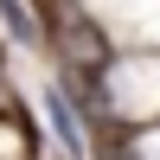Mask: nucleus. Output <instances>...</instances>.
Here are the masks:
<instances>
[{
	"label": "nucleus",
	"mask_w": 160,
	"mask_h": 160,
	"mask_svg": "<svg viewBox=\"0 0 160 160\" xmlns=\"http://www.w3.org/2000/svg\"><path fill=\"white\" fill-rule=\"evenodd\" d=\"M45 115H51V128H58L64 154H83V128H77V109H71V96H64L58 83H45Z\"/></svg>",
	"instance_id": "f257e3e1"
},
{
	"label": "nucleus",
	"mask_w": 160,
	"mask_h": 160,
	"mask_svg": "<svg viewBox=\"0 0 160 160\" xmlns=\"http://www.w3.org/2000/svg\"><path fill=\"white\" fill-rule=\"evenodd\" d=\"M0 19H7L13 45H38V26H32V13H26V0H0Z\"/></svg>",
	"instance_id": "f03ea898"
}]
</instances>
